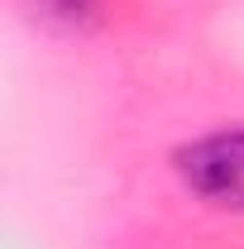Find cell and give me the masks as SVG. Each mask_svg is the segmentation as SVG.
<instances>
[{
	"label": "cell",
	"mask_w": 244,
	"mask_h": 249,
	"mask_svg": "<svg viewBox=\"0 0 244 249\" xmlns=\"http://www.w3.org/2000/svg\"><path fill=\"white\" fill-rule=\"evenodd\" d=\"M173 168L192 196L220 211H244V129H215L182 144Z\"/></svg>",
	"instance_id": "cell-1"
},
{
	"label": "cell",
	"mask_w": 244,
	"mask_h": 249,
	"mask_svg": "<svg viewBox=\"0 0 244 249\" xmlns=\"http://www.w3.org/2000/svg\"><path fill=\"white\" fill-rule=\"evenodd\" d=\"M53 15H62V19H82V15H91L96 0H43Z\"/></svg>",
	"instance_id": "cell-2"
}]
</instances>
